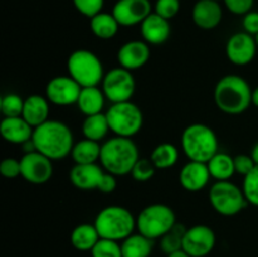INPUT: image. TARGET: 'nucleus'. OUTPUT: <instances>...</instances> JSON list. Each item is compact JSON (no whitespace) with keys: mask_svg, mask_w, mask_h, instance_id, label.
<instances>
[{"mask_svg":"<svg viewBox=\"0 0 258 257\" xmlns=\"http://www.w3.org/2000/svg\"><path fill=\"white\" fill-rule=\"evenodd\" d=\"M140 33L148 44H163L170 37V23L156 13H151L140 24Z\"/></svg>","mask_w":258,"mask_h":257,"instance_id":"aec40b11","label":"nucleus"},{"mask_svg":"<svg viewBox=\"0 0 258 257\" xmlns=\"http://www.w3.org/2000/svg\"><path fill=\"white\" fill-rule=\"evenodd\" d=\"M244 28V32L251 35H256L258 33V12H249L243 15V22H242Z\"/></svg>","mask_w":258,"mask_h":257,"instance_id":"a19ab883","label":"nucleus"},{"mask_svg":"<svg viewBox=\"0 0 258 257\" xmlns=\"http://www.w3.org/2000/svg\"><path fill=\"white\" fill-rule=\"evenodd\" d=\"M242 190L247 202L252 206L258 207V165L254 166V169L248 175L244 176Z\"/></svg>","mask_w":258,"mask_h":257,"instance_id":"72a5a7b5","label":"nucleus"},{"mask_svg":"<svg viewBox=\"0 0 258 257\" xmlns=\"http://www.w3.org/2000/svg\"><path fill=\"white\" fill-rule=\"evenodd\" d=\"M53 160L40 154L39 151H33L23 155L20 159V175L32 184H44L50 180L53 175Z\"/></svg>","mask_w":258,"mask_h":257,"instance_id":"9b49d317","label":"nucleus"},{"mask_svg":"<svg viewBox=\"0 0 258 257\" xmlns=\"http://www.w3.org/2000/svg\"><path fill=\"white\" fill-rule=\"evenodd\" d=\"M37 151L50 160H62L67 158L75 146L73 134L64 122L48 120L34 128L32 136Z\"/></svg>","mask_w":258,"mask_h":257,"instance_id":"f257e3e1","label":"nucleus"},{"mask_svg":"<svg viewBox=\"0 0 258 257\" xmlns=\"http://www.w3.org/2000/svg\"><path fill=\"white\" fill-rule=\"evenodd\" d=\"M105 93L97 86L82 87L77 101V106L83 115H96V113L102 112V108L105 106Z\"/></svg>","mask_w":258,"mask_h":257,"instance_id":"5701e85b","label":"nucleus"},{"mask_svg":"<svg viewBox=\"0 0 258 257\" xmlns=\"http://www.w3.org/2000/svg\"><path fill=\"white\" fill-rule=\"evenodd\" d=\"M90 27L96 37L100 38V39L107 40L112 39L117 34L120 24L116 20V18L113 17L112 13L110 14V13L101 12L93 18H91Z\"/></svg>","mask_w":258,"mask_h":257,"instance_id":"393cba45","label":"nucleus"},{"mask_svg":"<svg viewBox=\"0 0 258 257\" xmlns=\"http://www.w3.org/2000/svg\"><path fill=\"white\" fill-rule=\"evenodd\" d=\"M82 87L71 76H57L48 82L45 97L57 106H70L77 103Z\"/></svg>","mask_w":258,"mask_h":257,"instance_id":"ddd939ff","label":"nucleus"},{"mask_svg":"<svg viewBox=\"0 0 258 257\" xmlns=\"http://www.w3.org/2000/svg\"><path fill=\"white\" fill-rule=\"evenodd\" d=\"M214 101L222 112L239 115L251 106L252 90L241 76H224L214 88Z\"/></svg>","mask_w":258,"mask_h":257,"instance_id":"f03ea898","label":"nucleus"},{"mask_svg":"<svg viewBox=\"0 0 258 257\" xmlns=\"http://www.w3.org/2000/svg\"><path fill=\"white\" fill-rule=\"evenodd\" d=\"M34 127L29 125L22 116L17 117H4L0 123V133L5 141L10 144L23 145L25 141L30 140Z\"/></svg>","mask_w":258,"mask_h":257,"instance_id":"412c9836","label":"nucleus"},{"mask_svg":"<svg viewBox=\"0 0 258 257\" xmlns=\"http://www.w3.org/2000/svg\"><path fill=\"white\" fill-rule=\"evenodd\" d=\"M67 70L81 87H95L105 77L100 58L87 49H77L71 53L67 60Z\"/></svg>","mask_w":258,"mask_h":257,"instance_id":"423d86ee","label":"nucleus"},{"mask_svg":"<svg viewBox=\"0 0 258 257\" xmlns=\"http://www.w3.org/2000/svg\"><path fill=\"white\" fill-rule=\"evenodd\" d=\"M75 164H95L100 160L101 145L97 141L83 139L75 144L71 153Z\"/></svg>","mask_w":258,"mask_h":257,"instance_id":"cd10ccee","label":"nucleus"},{"mask_svg":"<svg viewBox=\"0 0 258 257\" xmlns=\"http://www.w3.org/2000/svg\"><path fill=\"white\" fill-rule=\"evenodd\" d=\"M110 123H108L106 113H96V115L86 116L85 121L82 123V134L85 139L97 141L106 138L107 133L110 131Z\"/></svg>","mask_w":258,"mask_h":257,"instance_id":"bb28decb","label":"nucleus"},{"mask_svg":"<svg viewBox=\"0 0 258 257\" xmlns=\"http://www.w3.org/2000/svg\"><path fill=\"white\" fill-rule=\"evenodd\" d=\"M116 188H117V181H116L115 175L111 173H107V171L105 170V173H103L102 179H101L100 185H98L97 190H100L101 193L108 194V193H112V191H115Z\"/></svg>","mask_w":258,"mask_h":257,"instance_id":"79ce46f5","label":"nucleus"},{"mask_svg":"<svg viewBox=\"0 0 258 257\" xmlns=\"http://www.w3.org/2000/svg\"><path fill=\"white\" fill-rule=\"evenodd\" d=\"M251 156H252V159H253L254 163H256V165H258V143L254 144L253 148H252Z\"/></svg>","mask_w":258,"mask_h":257,"instance_id":"37998d69","label":"nucleus"},{"mask_svg":"<svg viewBox=\"0 0 258 257\" xmlns=\"http://www.w3.org/2000/svg\"><path fill=\"white\" fill-rule=\"evenodd\" d=\"M180 10V0H156L155 12L160 17L170 20Z\"/></svg>","mask_w":258,"mask_h":257,"instance_id":"e433bc0d","label":"nucleus"},{"mask_svg":"<svg viewBox=\"0 0 258 257\" xmlns=\"http://www.w3.org/2000/svg\"><path fill=\"white\" fill-rule=\"evenodd\" d=\"M252 103H253L256 107H258V87H256L252 91Z\"/></svg>","mask_w":258,"mask_h":257,"instance_id":"a18cd8bd","label":"nucleus"},{"mask_svg":"<svg viewBox=\"0 0 258 257\" xmlns=\"http://www.w3.org/2000/svg\"><path fill=\"white\" fill-rule=\"evenodd\" d=\"M110 128L116 136L133 138L143 127L144 116L140 107L131 101L112 103L106 112Z\"/></svg>","mask_w":258,"mask_h":257,"instance_id":"6e6552de","label":"nucleus"},{"mask_svg":"<svg viewBox=\"0 0 258 257\" xmlns=\"http://www.w3.org/2000/svg\"><path fill=\"white\" fill-rule=\"evenodd\" d=\"M179 151L175 145L169 143L159 144L151 151L150 160L155 165L156 169H169L174 166L178 161Z\"/></svg>","mask_w":258,"mask_h":257,"instance_id":"c756f323","label":"nucleus"},{"mask_svg":"<svg viewBox=\"0 0 258 257\" xmlns=\"http://www.w3.org/2000/svg\"><path fill=\"white\" fill-rule=\"evenodd\" d=\"M153 239L141 233H133L121 243L122 257H149L153 251Z\"/></svg>","mask_w":258,"mask_h":257,"instance_id":"a878e982","label":"nucleus"},{"mask_svg":"<svg viewBox=\"0 0 258 257\" xmlns=\"http://www.w3.org/2000/svg\"><path fill=\"white\" fill-rule=\"evenodd\" d=\"M92 257H122L121 244L112 239L101 238L91 251Z\"/></svg>","mask_w":258,"mask_h":257,"instance_id":"473e14b6","label":"nucleus"},{"mask_svg":"<svg viewBox=\"0 0 258 257\" xmlns=\"http://www.w3.org/2000/svg\"><path fill=\"white\" fill-rule=\"evenodd\" d=\"M212 176L207 163L194 160H189V163L183 166L180 174H179L181 186L191 193L201 191L202 189L206 188Z\"/></svg>","mask_w":258,"mask_h":257,"instance_id":"f3484780","label":"nucleus"},{"mask_svg":"<svg viewBox=\"0 0 258 257\" xmlns=\"http://www.w3.org/2000/svg\"><path fill=\"white\" fill-rule=\"evenodd\" d=\"M168 257H190V256H189L184 249H180V251H176L174 252V253L168 254Z\"/></svg>","mask_w":258,"mask_h":257,"instance_id":"c03bdc74","label":"nucleus"},{"mask_svg":"<svg viewBox=\"0 0 258 257\" xmlns=\"http://www.w3.org/2000/svg\"><path fill=\"white\" fill-rule=\"evenodd\" d=\"M0 173L4 178L14 179L20 175L22 169H20V160L14 158H7L0 164Z\"/></svg>","mask_w":258,"mask_h":257,"instance_id":"4c0bfd02","label":"nucleus"},{"mask_svg":"<svg viewBox=\"0 0 258 257\" xmlns=\"http://www.w3.org/2000/svg\"><path fill=\"white\" fill-rule=\"evenodd\" d=\"M254 39H256V43H257V47H258V33L256 35H254Z\"/></svg>","mask_w":258,"mask_h":257,"instance_id":"49530a36","label":"nucleus"},{"mask_svg":"<svg viewBox=\"0 0 258 257\" xmlns=\"http://www.w3.org/2000/svg\"><path fill=\"white\" fill-rule=\"evenodd\" d=\"M209 202L217 213L236 216L248 204L243 190L229 180L216 181L209 190Z\"/></svg>","mask_w":258,"mask_h":257,"instance_id":"1a4fd4ad","label":"nucleus"},{"mask_svg":"<svg viewBox=\"0 0 258 257\" xmlns=\"http://www.w3.org/2000/svg\"><path fill=\"white\" fill-rule=\"evenodd\" d=\"M181 148L189 160L208 163L218 153V139L209 126L191 123L181 134Z\"/></svg>","mask_w":258,"mask_h":257,"instance_id":"20e7f679","label":"nucleus"},{"mask_svg":"<svg viewBox=\"0 0 258 257\" xmlns=\"http://www.w3.org/2000/svg\"><path fill=\"white\" fill-rule=\"evenodd\" d=\"M234 169H236L237 174L246 176L251 173L256 166V163L253 161L251 155H246V154H239V155L234 156Z\"/></svg>","mask_w":258,"mask_h":257,"instance_id":"58836bf2","label":"nucleus"},{"mask_svg":"<svg viewBox=\"0 0 258 257\" xmlns=\"http://www.w3.org/2000/svg\"><path fill=\"white\" fill-rule=\"evenodd\" d=\"M257 43L253 35L246 32L236 33L229 37L226 45L228 59L236 66H246L253 60L257 52Z\"/></svg>","mask_w":258,"mask_h":257,"instance_id":"2eb2a0df","label":"nucleus"},{"mask_svg":"<svg viewBox=\"0 0 258 257\" xmlns=\"http://www.w3.org/2000/svg\"><path fill=\"white\" fill-rule=\"evenodd\" d=\"M139 159L138 146L131 138L115 136L101 145V166L115 176L131 174Z\"/></svg>","mask_w":258,"mask_h":257,"instance_id":"7ed1b4c3","label":"nucleus"},{"mask_svg":"<svg viewBox=\"0 0 258 257\" xmlns=\"http://www.w3.org/2000/svg\"><path fill=\"white\" fill-rule=\"evenodd\" d=\"M155 170L156 168L153 161L150 159L143 158L136 161L133 170H131V175H133L134 180L144 183V181H149L155 175Z\"/></svg>","mask_w":258,"mask_h":257,"instance_id":"f704fd0d","label":"nucleus"},{"mask_svg":"<svg viewBox=\"0 0 258 257\" xmlns=\"http://www.w3.org/2000/svg\"><path fill=\"white\" fill-rule=\"evenodd\" d=\"M136 82L131 71L117 67L107 72L102 81V91L112 103L130 101L135 93Z\"/></svg>","mask_w":258,"mask_h":257,"instance_id":"9d476101","label":"nucleus"},{"mask_svg":"<svg viewBox=\"0 0 258 257\" xmlns=\"http://www.w3.org/2000/svg\"><path fill=\"white\" fill-rule=\"evenodd\" d=\"M216 246V233L206 224H197L186 229L183 249L190 257H206Z\"/></svg>","mask_w":258,"mask_h":257,"instance_id":"f8f14e48","label":"nucleus"},{"mask_svg":"<svg viewBox=\"0 0 258 257\" xmlns=\"http://www.w3.org/2000/svg\"><path fill=\"white\" fill-rule=\"evenodd\" d=\"M191 18L197 27L212 30L221 24L223 10L218 0H198L193 7Z\"/></svg>","mask_w":258,"mask_h":257,"instance_id":"a211bd4d","label":"nucleus"},{"mask_svg":"<svg viewBox=\"0 0 258 257\" xmlns=\"http://www.w3.org/2000/svg\"><path fill=\"white\" fill-rule=\"evenodd\" d=\"M112 14L121 27H133L141 24L151 14V4L149 0H117Z\"/></svg>","mask_w":258,"mask_h":257,"instance_id":"4468645a","label":"nucleus"},{"mask_svg":"<svg viewBox=\"0 0 258 257\" xmlns=\"http://www.w3.org/2000/svg\"><path fill=\"white\" fill-rule=\"evenodd\" d=\"M150 58V48L145 40H130L120 47L117 60L122 68L135 71L146 65Z\"/></svg>","mask_w":258,"mask_h":257,"instance_id":"dca6fc26","label":"nucleus"},{"mask_svg":"<svg viewBox=\"0 0 258 257\" xmlns=\"http://www.w3.org/2000/svg\"><path fill=\"white\" fill-rule=\"evenodd\" d=\"M176 223L173 208L166 204L154 203L145 207L136 218V228L139 233L150 239L161 238Z\"/></svg>","mask_w":258,"mask_h":257,"instance_id":"0eeeda50","label":"nucleus"},{"mask_svg":"<svg viewBox=\"0 0 258 257\" xmlns=\"http://www.w3.org/2000/svg\"><path fill=\"white\" fill-rule=\"evenodd\" d=\"M78 13L87 18H93L102 12L105 0H72Z\"/></svg>","mask_w":258,"mask_h":257,"instance_id":"c9c22d12","label":"nucleus"},{"mask_svg":"<svg viewBox=\"0 0 258 257\" xmlns=\"http://www.w3.org/2000/svg\"><path fill=\"white\" fill-rule=\"evenodd\" d=\"M105 169L95 164H75L70 171V180L81 190L98 189Z\"/></svg>","mask_w":258,"mask_h":257,"instance_id":"6ab92c4d","label":"nucleus"},{"mask_svg":"<svg viewBox=\"0 0 258 257\" xmlns=\"http://www.w3.org/2000/svg\"><path fill=\"white\" fill-rule=\"evenodd\" d=\"M22 117L34 128L49 120L48 98L40 95H32L25 98Z\"/></svg>","mask_w":258,"mask_h":257,"instance_id":"4be33fe9","label":"nucleus"},{"mask_svg":"<svg viewBox=\"0 0 258 257\" xmlns=\"http://www.w3.org/2000/svg\"><path fill=\"white\" fill-rule=\"evenodd\" d=\"M186 229L188 228L184 224L175 223V226L160 238L161 251L166 254H171L174 252L183 249V241Z\"/></svg>","mask_w":258,"mask_h":257,"instance_id":"7c9ffc66","label":"nucleus"},{"mask_svg":"<svg viewBox=\"0 0 258 257\" xmlns=\"http://www.w3.org/2000/svg\"><path fill=\"white\" fill-rule=\"evenodd\" d=\"M101 238L123 241L134 233L136 228V218L130 211L121 206H108L101 209L95 219Z\"/></svg>","mask_w":258,"mask_h":257,"instance_id":"39448f33","label":"nucleus"},{"mask_svg":"<svg viewBox=\"0 0 258 257\" xmlns=\"http://www.w3.org/2000/svg\"><path fill=\"white\" fill-rule=\"evenodd\" d=\"M0 108L4 117H17L22 116L24 108V100L17 93H8L3 96Z\"/></svg>","mask_w":258,"mask_h":257,"instance_id":"2f4dec72","label":"nucleus"},{"mask_svg":"<svg viewBox=\"0 0 258 257\" xmlns=\"http://www.w3.org/2000/svg\"><path fill=\"white\" fill-rule=\"evenodd\" d=\"M100 239L101 237L95 224H78L71 233V243H72V246L76 249L82 252L92 251V248Z\"/></svg>","mask_w":258,"mask_h":257,"instance_id":"b1692460","label":"nucleus"},{"mask_svg":"<svg viewBox=\"0 0 258 257\" xmlns=\"http://www.w3.org/2000/svg\"><path fill=\"white\" fill-rule=\"evenodd\" d=\"M227 9L236 15H246L252 10L254 0H223Z\"/></svg>","mask_w":258,"mask_h":257,"instance_id":"ea45409f","label":"nucleus"},{"mask_svg":"<svg viewBox=\"0 0 258 257\" xmlns=\"http://www.w3.org/2000/svg\"><path fill=\"white\" fill-rule=\"evenodd\" d=\"M207 165H208L211 176L216 179V181L229 180L236 173L233 158L226 153H217L207 163Z\"/></svg>","mask_w":258,"mask_h":257,"instance_id":"c85d7f7f","label":"nucleus"}]
</instances>
